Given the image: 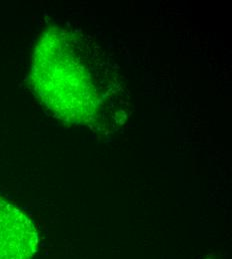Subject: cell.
<instances>
[{
    "instance_id": "obj_1",
    "label": "cell",
    "mask_w": 232,
    "mask_h": 259,
    "mask_svg": "<svg viewBox=\"0 0 232 259\" xmlns=\"http://www.w3.org/2000/svg\"><path fill=\"white\" fill-rule=\"evenodd\" d=\"M35 94L58 119L89 124L102 102L92 62L75 35L60 27L43 33L34 48L29 75Z\"/></svg>"
},
{
    "instance_id": "obj_3",
    "label": "cell",
    "mask_w": 232,
    "mask_h": 259,
    "mask_svg": "<svg viewBox=\"0 0 232 259\" xmlns=\"http://www.w3.org/2000/svg\"><path fill=\"white\" fill-rule=\"evenodd\" d=\"M205 259H218V258H216V257H215V256H214V255H213V254H210V255H209V256H207V257H206V258Z\"/></svg>"
},
{
    "instance_id": "obj_2",
    "label": "cell",
    "mask_w": 232,
    "mask_h": 259,
    "mask_svg": "<svg viewBox=\"0 0 232 259\" xmlns=\"http://www.w3.org/2000/svg\"><path fill=\"white\" fill-rule=\"evenodd\" d=\"M39 236L32 221L0 195V259H32Z\"/></svg>"
}]
</instances>
